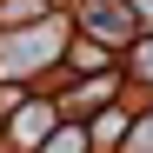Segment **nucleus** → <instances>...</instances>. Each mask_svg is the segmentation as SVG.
Masks as SVG:
<instances>
[{
    "label": "nucleus",
    "mask_w": 153,
    "mask_h": 153,
    "mask_svg": "<svg viewBox=\"0 0 153 153\" xmlns=\"http://www.w3.org/2000/svg\"><path fill=\"white\" fill-rule=\"evenodd\" d=\"M40 133H47V107H33V113H20V120H13V140H20V146L40 140Z\"/></svg>",
    "instance_id": "f257e3e1"
},
{
    "label": "nucleus",
    "mask_w": 153,
    "mask_h": 153,
    "mask_svg": "<svg viewBox=\"0 0 153 153\" xmlns=\"http://www.w3.org/2000/svg\"><path fill=\"white\" fill-rule=\"evenodd\" d=\"M87 20L107 27V33H126V13H120V7H87Z\"/></svg>",
    "instance_id": "f03ea898"
},
{
    "label": "nucleus",
    "mask_w": 153,
    "mask_h": 153,
    "mask_svg": "<svg viewBox=\"0 0 153 153\" xmlns=\"http://www.w3.org/2000/svg\"><path fill=\"white\" fill-rule=\"evenodd\" d=\"M73 67H107V47H93V40L73 47Z\"/></svg>",
    "instance_id": "7ed1b4c3"
},
{
    "label": "nucleus",
    "mask_w": 153,
    "mask_h": 153,
    "mask_svg": "<svg viewBox=\"0 0 153 153\" xmlns=\"http://www.w3.org/2000/svg\"><path fill=\"white\" fill-rule=\"evenodd\" d=\"M126 146H133V153H153V113H146V120L133 126V140H126Z\"/></svg>",
    "instance_id": "20e7f679"
},
{
    "label": "nucleus",
    "mask_w": 153,
    "mask_h": 153,
    "mask_svg": "<svg viewBox=\"0 0 153 153\" xmlns=\"http://www.w3.org/2000/svg\"><path fill=\"white\" fill-rule=\"evenodd\" d=\"M80 146H87V140H80V126H67V133H60L53 146H47V153H80Z\"/></svg>",
    "instance_id": "39448f33"
},
{
    "label": "nucleus",
    "mask_w": 153,
    "mask_h": 153,
    "mask_svg": "<svg viewBox=\"0 0 153 153\" xmlns=\"http://www.w3.org/2000/svg\"><path fill=\"white\" fill-rule=\"evenodd\" d=\"M140 73H153V40H146V53H140Z\"/></svg>",
    "instance_id": "423d86ee"
},
{
    "label": "nucleus",
    "mask_w": 153,
    "mask_h": 153,
    "mask_svg": "<svg viewBox=\"0 0 153 153\" xmlns=\"http://www.w3.org/2000/svg\"><path fill=\"white\" fill-rule=\"evenodd\" d=\"M133 7H146V13H153V0H133Z\"/></svg>",
    "instance_id": "0eeeda50"
}]
</instances>
